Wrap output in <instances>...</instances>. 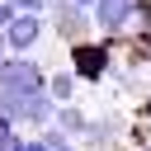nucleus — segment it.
Returning <instances> with one entry per match:
<instances>
[{
  "label": "nucleus",
  "instance_id": "7ed1b4c3",
  "mask_svg": "<svg viewBox=\"0 0 151 151\" xmlns=\"http://www.w3.org/2000/svg\"><path fill=\"white\" fill-rule=\"evenodd\" d=\"M47 28H52L61 42H80V38H90L94 14H90V5H76V0H52V5H47Z\"/></svg>",
  "mask_w": 151,
  "mask_h": 151
},
{
  "label": "nucleus",
  "instance_id": "2eb2a0df",
  "mask_svg": "<svg viewBox=\"0 0 151 151\" xmlns=\"http://www.w3.org/2000/svg\"><path fill=\"white\" fill-rule=\"evenodd\" d=\"M5 57H9V47H5V38H0V66H5Z\"/></svg>",
  "mask_w": 151,
  "mask_h": 151
},
{
  "label": "nucleus",
  "instance_id": "4468645a",
  "mask_svg": "<svg viewBox=\"0 0 151 151\" xmlns=\"http://www.w3.org/2000/svg\"><path fill=\"white\" fill-rule=\"evenodd\" d=\"M52 151H85V142L76 146V142H61V146H52Z\"/></svg>",
  "mask_w": 151,
  "mask_h": 151
},
{
  "label": "nucleus",
  "instance_id": "f257e3e1",
  "mask_svg": "<svg viewBox=\"0 0 151 151\" xmlns=\"http://www.w3.org/2000/svg\"><path fill=\"white\" fill-rule=\"evenodd\" d=\"M113 38H80V42H66V52H71V71L80 76V80H90V85H99L104 76H113Z\"/></svg>",
  "mask_w": 151,
  "mask_h": 151
},
{
  "label": "nucleus",
  "instance_id": "f03ea898",
  "mask_svg": "<svg viewBox=\"0 0 151 151\" xmlns=\"http://www.w3.org/2000/svg\"><path fill=\"white\" fill-rule=\"evenodd\" d=\"M47 66L33 57V52H9L5 66H0V90L9 94H33V90H47Z\"/></svg>",
  "mask_w": 151,
  "mask_h": 151
},
{
  "label": "nucleus",
  "instance_id": "ddd939ff",
  "mask_svg": "<svg viewBox=\"0 0 151 151\" xmlns=\"http://www.w3.org/2000/svg\"><path fill=\"white\" fill-rule=\"evenodd\" d=\"M24 151H52V146H47V142H42V137H38V132H33V137H28V142H24Z\"/></svg>",
  "mask_w": 151,
  "mask_h": 151
},
{
  "label": "nucleus",
  "instance_id": "6e6552de",
  "mask_svg": "<svg viewBox=\"0 0 151 151\" xmlns=\"http://www.w3.org/2000/svg\"><path fill=\"white\" fill-rule=\"evenodd\" d=\"M52 123H57V127H61L66 137H76V142H80V137L90 132V113H85V109H80L76 99H66V104H57V118H52Z\"/></svg>",
  "mask_w": 151,
  "mask_h": 151
},
{
  "label": "nucleus",
  "instance_id": "1a4fd4ad",
  "mask_svg": "<svg viewBox=\"0 0 151 151\" xmlns=\"http://www.w3.org/2000/svg\"><path fill=\"white\" fill-rule=\"evenodd\" d=\"M76 85H80V76L66 66V71H52L47 76V90H52V99L57 104H66V99H76Z\"/></svg>",
  "mask_w": 151,
  "mask_h": 151
},
{
  "label": "nucleus",
  "instance_id": "9d476101",
  "mask_svg": "<svg viewBox=\"0 0 151 151\" xmlns=\"http://www.w3.org/2000/svg\"><path fill=\"white\" fill-rule=\"evenodd\" d=\"M24 142H28V137L14 127V132H5V137H0V151H24Z\"/></svg>",
  "mask_w": 151,
  "mask_h": 151
},
{
  "label": "nucleus",
  "instance_id": "423d86ee",
  "mask_svg": "<svg viewBox=\"0 0 151 151\" xmlns=\"http://www.w3.org/2000/svg\"><path fill=\"white\" fill-rule=\"evenodd\" d=\"M127 137V113H118V109H104L99 118H90V132L80 137L90 151H109V146H118Z\"/></svg>",
  "mask_w": 151,
  "mask_h": 151
},
{
  "label": "nucleus",
  "instance_id": "39448f33",
  "mask_svg": "<svg viewBox=\"0 0 151 151\" xmlns=\"http://www.w3.org/2000/svg\"><path fill=\"white\" fill-rule=\"evenodd\" d=\"M94 28L104 33V38H123L127 28H132V14H137V0H94Z\"/></svg>",
  "mask_w": 151,
  "mask_h": 151
},
{
  "label": "nucleus",
  "instance_id": "9b49d317",
  "mask_svg": "<svg viewBox=\"0 0 151 151\" xmlns=\"http://www.w3.org/2000/svg\"><path fill=\"white\" fill-rule=\"evenodd\" d=\"M14 14H19V5H14V0H0V38H5V24H9Z\"/></svg>",
  "mask_w": 151,
  "mask_h": 151
},
{
  "label": "nucleus",
  "instance_id": "0eeeda50",
  "mask_svg": "<svg viewBox=\"0 0 151 151\" xmlns=\"http://www.w3.org/2000/svg\"><path fill=\"white\" fill-rule=\"evenodd\" d=\"M52 118H57V99H52V90H33V94H24V104H19V127L42 132Z\"/></svg>",
  "mask_w": 151,
  "mask_h": 151
},
{
  "label": "nucleus",
  "instance_id": "dca6fc26",
  "mask_svg": "<svg viewBox=\"0 0 151 151\" xmlns=\"http://www.w3.org/2000/svg\"><path fill=\"white\" fill-rule=\"evenodd\" d=\"M76 5H90V9H94V0H76Z\"/></svg>",
  "mask_w": 151,
  "mask_h": 151
},
{
  "label": "nucleus",
  "instance_id": "f8f14e48",
  "mask_svg": "<svg viewBox=\"0 0 151 151\" xmlns=\"http://www.w3.org/2000/svg\"><path fill=\"white\" fill-rule=\"evenodd\" d=\"M14 5H19V9H42V14H47V5H52V0H14Z\"/></svg>",
  "mask_w": 151,
  "mask_h": 151
},
{
  "label": "nucleus",
  "instance_id": "20e7f679",
  "mask_svg": "<svg viewBox=\"0 0 151 151\" xmlns=\"http://www.w3.org/2000/svg\"><path fill=\"white\" fill-rule=\"evenodd\" d=\"M47 14L42 9H19L9 24H5V47L9 52H38V42L47 38Z\"/></svg>",
  "mask_w": 151,
  "mask_h": 151
},
{
  "label": "nucleus",
  "instance_id": "f3484780",
  "mask_svg": "<svg viewBox=\"0 0 151 151\" xmlns=\"http://www.w3.org/2000/svg\"><path fill=\"white\" fill-rule=\"evenodd\" d=\"M85 151H90V146H85Z\"/></svg>",
  "mask_w": 151,
  "mask_h": 151
}]
</instances>
